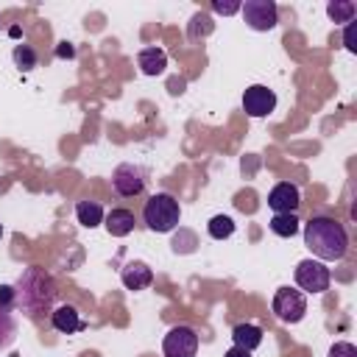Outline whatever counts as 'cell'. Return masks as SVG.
<instances>
[{
	"mask_svg": "<svg viewBox=\"0 0 357 357\" xmlns=\"http://www.w3.org/2000/svg\"><path fill=\"white\" fill-rule=\"evenodd\" d=\"M304 245L321 259V262H335L343 259L349 251V234L340 220L315 215L304 223Z\"/></svg>",
	"mask_w": 357,
	"mask_h": 357,
	"instance_id": "obj_1",
	"label": "cell"
},
{
	"mask_svg": "<svg viewBox=\"0 0 357 357\" xmlns=\"http://www.w3.org/2000/svg\"><path fill=\"white\" fill-rule=\"evenodd\" d=\"M14 293H17V304H22L33 315L39 310H50V304L56 298V284L42 268H28L20 276Z\"/></svg>",
	"mask_w": 357,
	"mask_h": 357,
	"instance_id": "obj_2",
	"label": "cell"
},
{
	"mask_svg": "<svg viewBox=\"0 0 357 357\" xmlns=\"http://www.w3.org/2000/svg\"><path fill=\"white\" fill-rule=\"evenodd\" d=\"M178 218H181V206H178V201L170 192H156L142 206V220L156 234L173 231L178 226Z\"/></svg>",
	"mask_w": 357,
	"mask_h": 357,
	"instance_id": "obj_3",
	"label": "cell"
},
{
	"mask_svg": "<svg viewBox=\"0 0 357 357\" xmlns=\"http://www.w3.org/2000/svg\"><path fill=\"white\" fill-rule=\"evenodd\" d=\"M271 310L273 315L282 321V324H298L307 312V298L301 290L296 287H279L273 293V301H271Z\"/></svg>",
	"mask_w": 357,
	"mask_h": 357,
	"instance_id": "obj_4",
	"label": "cell"
},
{
	"mask_svg": "<svg viewBox=\"0 0 357 357\" xmlns=\"http://www.w3.org/2000/svg\"><path fill=\"white\" fill-rule=\"evenodd\" d=\"M332 273L321 259H301L296 265V284L301 287V293H324L329 290Z\"/></svg>",
	"mask_w": 357,
	"mask_h": 357,
	"instance_id": "obj_5",
	"label": "cell"
},
{
	"mask_svg": "<svg viewBox=\"0 0 357 357\" xmlns=\"http://www.w3.org/2000/svg\"><path fill=\"white\" fill-rule=\"evenodd\" d=\"M240 14L251 31H273L279 22V8L273 0H245Z\"/></svg>",
	"mask_w": 357,
	"mask_h": 357,
	"instance_id": "obj_6",
	"label": "cell"
},
{
	"mask_svg": "<svg viewBox=\"0 0 357 357\" xmlns=\"http://www.w3.org/2000/svg\"><path fill=\"white\" fill-rule=\"evenodd\" d=\"M162 354L165 357H195L198 354V332L187 324L173 326L162 340Z\"/></svg>",
	"mask_w": 357,
	"mask_h": 357,
	"instance_id": "obj_7",
	"label": "cell"
},
{
	"mask_svg": "<svg viewBox=\"0 0 357 357\" xmlns=\"http://www.w3.org/2000/svg\"><path fill=\"white\" fill-rule=\"evenodd\" d=\"M145 181H148L145 167H139V165H134V162H123V165H117L114 173H112V187H114V192L123 195V198L139 195V192L145 190Z\"/></svg>",
	"mask_w": 357,
	"mask_h": 357,
	"instance_id": "obj_8",
	"label": "cell"
},
{
	"mask_svg": "<svg viewBox=\"0 0 357 357\" xmlns=\"http://www.w3.org/2000/svg\"><path fill=\"white\" fill-rule=\"evenodd\" d=\"M276 109V92L268 89L265 84H251L243 92V112L248 117H268Z\"/></svg>",
	"mask_w": 357,
	"mask_h": 357,
	"instance_id": "obj_9",
	"label": "cell"
},
{
	"mask_svg": "<svg viewBox=\"0 0 357 357\" xmlns=\"http://www.w3.org/2000/svg\"><path fill=\"white\" fill-rule=\"evenodd\" d=\"M298 204H301V192H298V187L290 184V181H279V184L268 192V206H271L276 215H282V212H296Z\"/></svg>",
	"mask_w": 357,
	"mask_h": 357,
	"instance_id": "obj_10",
	"label": "cell"
},
{
	"mask_svg": "<svg viewBox=\"0 0 357 357\" xmlns=\"http://www.w3.org/2000/svg\"><path fill=\"white\" fill-rule=\"evenodd\" d=\"M120 282H123L128 290H145V287H151V282H153V271H151L145 262L131 259V262L123 265Z\"/></svg>",
	"mask_w": 357,
	"mask_h": 357,
	"instance_id": "obj_11",
	"label": "cell"
},
{
	"mask_svg": "<svg viewBox=\"0 0 357 357\" xmlns=\"http://www.w3.org/2000/svg\"><path fill=\"white\" fill-rule=\"evenodd\" d=\"M53 329L61 332V335H73V332L86 329V324L81 321V315L73 304H61V307L53 310Z\"/></svg>",
	"mask_w": 357,
	"mask_h": 357,
	"instance_id": "obj_12",
	"label": "cell"
},
{
	"mask_svg": "<svg viewBox=\"0 0 357 357\" xmlns=\"http://www.w3.org/2000/svg\"><path fill=\"white\" fill-rule=\"evenodd\" d=\"M134 223H137L134 212H131V209H123V206L112 209V212L103 218V226H106V231H109L112 237H126V234H131V231H134Z\"/></svg>",
	"mask_w": 357,
	"mask_h": 357,
	"instance_id": "obj_13",
	"label": "cell"
},
{
	"mask_svg": "<svg viewBox=\"0 0 357 357\" xmlns=\"http://www.w3.org/2000/svg\"><path fill=\"white\" fill-rule=\"evenodd\" d=\"M137 64L145 75H159L167 67V53L162 47H142L139 56H137Z\"/></svg>",
	"mask_w": 357,
	"mask_h": 357,
	"instance_id": "obj_14",
	"label": "cell"
},
{
	"mask_svg": "<svg viewBox=\"0 0 357 357\" xmlns=\"http://www.w3.org/2000/svg\"><path fill=\"white\" fill-rule=\"evenodd\" d=\"M231 340H234V346H240L245 351H254V349L262 346V329L257 324H237L231 329Z\"/></svg>",
	"mask_w": 357,
	"mask_h": 357,
	"instance_id": "obj_15",
	"label": "cell"
},
{
	"mask_svg": "<svg viewBox=\"0 0 357 357\" xmlns=\"http://www.w3.org/2000/svg\"><path fill=\"white\" fill-rule=\"evenodd\" d=\"M75 218H78L81 226L95 229V226L103 223V206L98 201H78L75 204Z\"/></svg>",
	"mask_w": 357,
	"mask_h": 357,
	"instance_id": "obj_16",
	"label": "cell"
},
{
	"mask_svg": "<svg viewBox=\"0 0 357 357\" xmlns=\"http://www.w3.org/2000/svg\"><path fill=\"white\" fill-rule=\"evenodd\" d=\"M326 14H329V20H332V22L346 25V22H351V20H354L357 6H354L351 0H329V3H326Z\"/></svg>",
	"mask_w": 357,
	"mask_h": 357,
	"instance_id": "obj_17",
	"label": "cell"
},
{
	"mask_svg": "<svg viewBox=\"0 0 357 357\" xmlns=\"http://www.w3.org/2000/svg\"><path fill=\"white\" fill-rule=\"evenodd\" d=\"M298 223L301 220L296 218V212H282V215L271 218V231L279 234V237H293L298 231Z\"/></svg>",
	"mask_w": 357,
	"mask_h": 357,
	"instance_id": "obj_18",
	"label": "cell"
},
{
	"mask_svg": "<svg viewBox=\"0 0 357 357\" xmlns=\"http://www.w3.org/2000/svg\"><path fill=\"white\" fill-rule=\"evenodd\" d=\"M17 337V321L8 307H0V349H8Z\"/></svg>",
	"mask_w": 357,
	"mask_h": 357,
	"instance_id": "obj_19",
	"label": "cell"
},
{
	"mask_svg": "<svg viewBox=\"0 0 357 357\" xmlns=\"http://www.w3.org/2000/svg\"><path fill=\"white\" fill-rule=\"evenodd\" d=\"M206 229H209V237H212V240H226V237L234 234V220H231L229 215H215V218L206 223Z\"/></svg>",
	"mask_w": 357,
	"mask_h": 357,
	"instance_id": "obj_20",
	"label": "cell"
},
{
	"mask_svg": "<svg viewBox=\"0 0 357 357\" xmlns=\"http://www.w3.org/2000/svg\"><path fill=\"white\" fill-rule=\"evenodd\" d=\"M11 56H14V64H17L22 73H28V70L36 67V53H33V47H28V45H17Z\"/></svg>",
	"mask_w": 357,
	"mask_h": 357,
	"instance_id": "obj_21",
	"label": "cell"
},
{
	"mask_svg": "<svg viewBox=\"0 0 357 357\" xmlns=\"http://www.w3.org/2000/svg\"><path fill=\"white\" fill-rule=\"evenodd\" d=\"M173 251H176V254H190V251H195V234H192V231H178V237L173 240Z\"/></svg>",
	"mask_w": 357,
	"mask_h": 357,
	"instance_id": "obj_22",
	"label": "cell"
},
{
	"mask_svg": "<svg viewBox=\"0 0 357 357\" xmlns=\"http://www.w3.org/2000/svg\"><path fill=\"white\" fill-rule=\"evenodd\" d=\"M326 357H357V346L354 343H346V340H337L329 346V354Z\"/></svg>",
	"mask_w": 357,
	"mask_h": 357,
	"instance_id": "obj_23",
	"label": "cell"
},
{
	"mask_svg": "<svg viewBox=\"0 0 357 357\" xmlns=\"http://www.w3.org/2000/svg\"><path fill=\"white\" fill-rule=\"evenodd\" d=\"M198 28H201V33H209L212 31V20H209V14H195L192 17V25H190V36L195 39V33H198Z\"/></svg>",
	"mask_w": 357,
	"mask_h": 357,
	"instance_id": "obj_24",
	"label": "cell"
},
{
	"mask_svg": "<svg viewBox=\"0 0 357 357\" xmlns=\"http://www.w3.org/2000/svg\"><path fill=\"white\" fill-rule=\"evenodd\" d=\"M240 6H243V3H237V0H226V3H223V0H215V3H212V11H218V14L229 17V14H237V11H240Z\"/></svg>",
	"mask_w": 357,
	"mask_h": 357,
	"instance_id": "obj_25",
	"label": "cell"
},
{
	"mask_svg": "<svg viewBox=\"0 0 357 357\" xmlns=\"http://www.w3.org/2000/svg\"><path fill=\"white\" fill-rule=\"evenodd\" d=\"M14 301H17V293H14V287L11 284H0V307H14Z\"/></svg>",
	"mask_w": 357,
	"mask_h": 357,
	"instance_id": "obj_26",
	"label": "cell"
},
{
	"mask_svg": "<svg viewBox=\"0 0 357 357\" xmlns=\"http://www.w3.org/2000/svg\"><path fill=\"white\" fill-rule=\"evenodd\" d=\"M343 45H346V50H357V45H354V20L351 22H346V31H343Z\"/></svg>",
	"mask_w": 357,
	"mask_h": 357,
	"instance_id": "obj_27",
	"label": "cell"
},
{
	"mask_svg": "<svg viewBox=\"0 0 357 357\" xmlns=\"http://www.w3.org/2000/svg\"><path fill=\"white\" fill-rule=\"evenodd\" d=\"M56 56H59V59H73V56H75V47H73L70 42H61V45L56 47Z\"/></svg>",
	"mask_w": 357,
	"mask_h": 357,
	"instance_id": "obj_28",
	"label": "cell"
},
{
	"mask_svg": "<svg viewBox=\"0 0 357 357\" xmlns=\"http://www.w3.org/2000/svg\"><path fill=\"white\" fill-rule=\"evenodd\" d=\"M223 357H251V351H245V349H240V346H231Z\"/></svg>",
	"mask_w": 357,
	"mask_h": 357,
	"instance_id": "obj_29",
	"label": "cell"
},
{
	"mask_svg": "<svg viewBox=\"0 0 357 357\" xmlns=\"http://www.w3.org/2000/svg\"><path fill=\"white\" fill-rule=\"evenodd\" d=\"M0 237H3V226H0Z\"/></svg>",
	"mask_w": 357,
	"mask_h": 357,
	"instance_id": "obj_30",
	"label": "cell"
}]
</instances>
